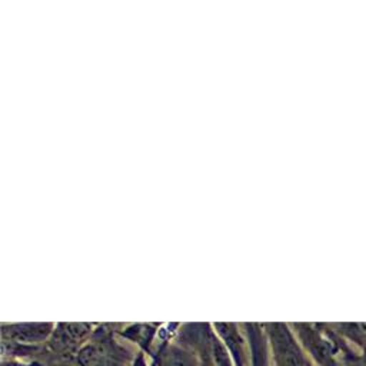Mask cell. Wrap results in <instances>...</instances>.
<instances>
[{"mask_svg": "<svg viewBox=\"0 0 366 366\" xmlns=\"http://www.w3.org/2000/svg\"><path fill=\"white\" fill-rule=\"evenodd\" d=\"M76 360L79 366H133L136 357L109 336H97L77 350Z\"/></svg>", "mask_w": 366, "mask_h": 366, "instance_id": "cell-1", "label": "cell"}, {"mask_svg": "<svg viewBox=\"0 0 366 366\" xmlns=\"http://www.w3.org/2000/svg\"><path fill=\"white\" fill-rule=\"evenodd\" d=\"M269 340L274 366H315L293 336L280 325H274Z\"/></svg>", "mask_w": 366, "mask_h": 366, "instance_id": "cell-2", "label": "cell"}, {"mask_svg": "<svg viewBox=\"0 0 366 366\" xmlns=\"http://www.w3.org/2000/svg\"><path fill=\"white\" fill-rule=\"evenodd\" d=\"M216 330L222 336L220 339L230 353L234 366H250V355H247V350L233 325H216Z\"/></svg>", "mask_w": 366, "mask_h": 366, "instance_id": "cell-3", "label": "cell"}, {"mask_svg": "<svg viewBox=\"0 0 366 366\" xmlns=\"http://www.w3.org/2000/svg\"><path fill=\"white\" fill-rule=\"evenodd\" d=\"M157 366H196L197 360L194 355L183 350L182 347L169 346L163 349L156 357Z\"/></svg>", "mask_w": 366, "mask_h": 366, "instance_id": "cell-4", "label": "cell"}, {"mask_svg": "<svg viewBox=\"0 0 366 366\" xmlns=\"http://www.w3.org/2000/svg\"><path fill=\"white\" fill-rule=\"evenodd\" d=\"M49 332V325H16L10 327V337L20 342H40Z\"/></svg>", "mask_w": 366, "mask_h": 366, "instance_id": "cell-5", "label": "cell"}, {"mask_svg": "<svg viewBox=\"0 0 366 366\" xmlns=\"http://www.w3.org/2000/svg\"><path fill=\"white\" fill-rule=\"evenodd\" d=\"M250 366H269V353L260 336L250 339Z\"/></svg>", "mask_w": 366, "mask_h": 366, "instance_id": "cell-6", "label": "cell"}, {"mask_svg": "<svg viewBox=\"0 0 366 366\" xmlns=\"http://www.w3.org/2000/svg\"><path fill=\"white\" fill-rule=\"evenodd\" d=\"M352 366H366V349H365L363 355L359 357V360L353 362V363H352Z\"/></svg>", "mask_w": 366, "mask_h": 366, "instance_id": "cell-7", "label": "cell"}, {"mask_svg": "<svg viewBox=\"0 0 366 366\" xmlns=\"http://www.w3.org/2000/svg\"><path fill=\"white\" fill-rule=\"evenodd\" d=\"M133 366H147V363H146L143 355H137V356H136V360H134Z\"/></svg>", "mask_w": 366, "mask_h": 366, "instance_id": "cell-8", "label": "cell"}, {"mask_svg": "<svg viewBox=\"0 0 366 366\" xmlns=\"http://www.w3.org/2000/svg\"><path fill=\"white\" fill-rule=\"evenodd\" d=\"M1 366H37V365H21V363H17V362H6V360H3Z\"/></svg>", "mask_w": 366, "mask_h": 366, "instance_id": "cell-9", "label": "cell"}]
</instances>
